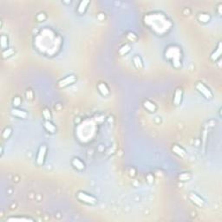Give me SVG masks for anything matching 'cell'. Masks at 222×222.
I'll return each mask as SVG.
<instances>
[{
    "label": "cell",
    "mask_w": 222,
    "mask_h": 222,
    "mask_svg": "<svg viewBox=\"0 0 222 222\" xmlns=\"http://www.w3.org/2000/svg\"><path fill=\"white\" fill-rule=\"evenodd\" d=\"M166 56L168 59H171L174 65L176 63L180 64V50L177 46H170L166 50Z\"/></svg>",
    "instance_id": "obj_1"
},
{
    "label": "cell",
    "mask_w": 222,
    "mask_h": 222,
    "mask_svg": "<svg viewBox=\"0 0 222 222\" xmlns=\"http://www.w3.org/2000/svg\"><path fill=\"white\" fill-rule=\"evenodd\" d=\"M77 198L80 201L84 202L85 204L96 205V203H97V200H96L94 196L90 195V194L87 193L83 192V191H80V192L77 193Z\"/></svg>",
    "instance_id": "obj_2"
},
{
    "label": "cell",
    "mask_w": 222,
    "mask_h": 222,
    "mask_svg": "<svg viewBox=\"0 0 222 222\" xmlns=\"http://www.w3.org/2000/svg\"><path fill=\"white\" fill-rule=\"evenodd\" d=\"M196 89L198 90L199 92L202 95V96H204L206 99H208V100H210L213 98V93H212V91L210 90L209 88H207L204 84H202V83H198V84H196Z\"/></svg>",
    "instance_id": "obj_3"
},
{
    "label": "cell",
    "mask_w": 222,
    "mask_h": 222,
    "mask_svg": "<svg viewBox=\"0 0 222 222\" xmlns=\"http://www.w3.org/2000/svg\"><path fill=\"white\" fill-rule=\"evenodd\" d=\"M46 153H47V147L45 145H41L38 152H37V155H36V164L38 166H42L44 163L45 161V156H46Z\"/></svg>",
    "instance_id": "obj_4"
},
{
    "label": "cell",
    "mask_w": 222,
    "mask_h": 222,
    "mask_svg": "<svg viewBox=\"0 0 222 222\" xmlns=\"http://www.w3.org/2000/svg\"><path fill=\"white\" fill-rule=\"evenodd\" d=\"M77 81V77L75 75H70V76H67L64 78L61 79L60 81L58 82V87L59 88H65L67 86L73 84L75 82Z\"/></svg>",
    "instance_id": "obj_5"
},
{
    "label": "cell",
    "mask_w": 222,
    "mask_h": 222,
    "mask_svg": "<svg viewBox=\"0 0 222 222\" xmlns=\"http://www.w3.org/2000/svg\"><path fill=\"white\" fill-rule=\"evenodd\" d=\"M188 198H189V200L192 201L193 204H195L196 206H198V207H203L204 206V200L201 198L200 196H199L198 194L195 193H190L188 194Z\"/></svg>",
    "instance_id": "obj_6"
},
{
    "label": "cell",
    "mask_w": 222,
    "mask_h": 222,
    "mask_svg": "<svg viewBox=\"0 0 222 222\" xmlns=\"http://www.w3.org/2000/svg\"><path fill=\"white\" fill-rule=\"evenodd\" d=\"M182 96H183V92L182 90L180 88H177L175 91H174V99H173V102L175 106H178L180 105V102L182 101Z\"/></svg>",
    "instance_id": "obj_7"
},
{
    "label": "cell",
    "mask_w": 222,
    "mask_h": 222,
    "mask_svg": "<svg viewBox=\"0 0 222 222\" xmlns=\"http://www.w3.org/2000/svg\"><path fill=\"white\" fill-rule=\"evenodd\" d=\"M71 163H72L73 167L76 168L77 170H78V171H83V170H84V168H85L84 162H82V160L77 158V157L73 158Z\"/></svg>",
    "instance_id": "obj_8"
},
{
    "label": "cell",
    "mask_w": 222,
    "mask_h": 222,
    "mask_svg": "<svg viewBox=\"0 0 222 222\" xmlns=\"http://www.w3.org/2000/svg\"><path fill=\"white\" fill-rule=\"evenodd\" d=\"M97 89H98V91L101 93L102 96H108L109 95V90L104 83H99L97 85Z\"/></svg>",
    "instance_id": "obj_9"
},
{
    "label": "cell",
    "mask_w": 222,
    "mask_h": 222,
    "mask_svg": "<svg viewBox=\"0 0 222 222\" xmlns=\"http://www.w3.org/2000/svg\"><path fill=\"white\" fill-rule=\"evenodd\" d=\"M172 151L174 152L176 155L180 156L181 158H184V157L186 156V152H185V150L183 149L181 147H180L179 145H174L173 148H172Z\"/></svg>",
    "instance_id": "obj_10"
},
{
    "label": "cell",
    "mask_w": 222,
    "mask_h": 222,
    "mask_svg": "<svg viewBox=\"0 0 222 222\" xmlns=\"http://www.w3.org/2000/svg\"><path fill=\"white\" fill-rule=\"evenodd\" d=\"M12 114L14 116H17L18 118H22V119H25L27 117V113L24 111V110H21V109H18V108H12Z\"/></svg>",
    "instance_id": "obj_11"
},
{
    "label": "cell",
    "mask_w": 222,
    "mask_h": 222,
    "mask_svg": "<svg viewBox=\"0 0 222 222\" xmlns=\"http://www.w3.org/2000/svg\"><path fill=\"white\" fill-rule=\"evenodd\" d=\"M90 5V1H87V0H84V1H81L79 5L77 7V12L79 14H84L88 5Z\"/></svg>",
    "instance_id": "obj_12"
},
{
    "label": "cell",
    "mask_w": 222,
    "mask_h": 222,
    "mask_svg": "<svg viewBox=\"0 0 222 222\" xmlns=\"http://www.w3.org/2000/svg\"><path fill=\"white\" fill-rule=\"evenodd\" d=\"M143 107H144L148 111H149L151 113H154L155 112L156 110V105L154 103V102H150V101H145L143 102Z\"/></svg>",
    "instance_id": "obj_13"
},
{
    "label": "cell",
    "mask_w": 222,
    "mask_h": 222,
    "mask_svg": "<svg viewBox=\"0 0 222 222\" xmlns=\"http://www.w3.org/2000/svg\"><path fill=\"white\" fill-rule=\"evenodd\" d=\"M43 127H44V128L48 131V132L51 133V134H54L56 131V128L55 127V125L53 123H51L50 121H44V123H43Z\"/></svg>",
    "instance_id": "obj_14"
},
{
    "label": "cell",
    "mask_w": 222,
    "mask_h": 222,
    "mask_svg": "<svg viewBox=\"0 0 222 222\" xmlns=\"http://www.w3.org/2000/svg\"><path fill=\"white\" fill-rule=\"evenodd\" d=\"M133 63H134V65L135 66L136 69L141 70V69L143 68V63H142V58H141L139 56H135L133 57Z\"/></svg>",
    "instance_id": "obj_15"
},
{
    "label": "cell",
    "mask_w": 222,
    "mask_h": 222,
    "mask_svg": "<svg viewBox=\"0 0 222 222\" xmlns=\"http://www.w3.org/2000/svg\"><path fill=\"white\" fill-rule=\"evenodd\" d=\"M220 55H221V43H219L218 47H217V49L215 50V51L212 54L211 58H212V60L213 61H216L217 59L220 56Z\"/></svg>",
    "instance_id": "obj_16"
},
{
    "label": "cell",
    "mask_w": 222,
    "mask_h": 222,
    "mask_svg": "<svg viewBox=\"0 0 222 222\" xmlns=\"http://www.w3.org/2000/svg\"><path fill=\"white\" fill-rule=\"evenodd\" d=\"M198 19L199 21L201 22V23H207V22L210 21V16L208 14H207V13H200L199 15Z\"/></svg>",
    "instance_id": "obj_17"
},
{
    "label": "cell",
    "mask_w": 222,
    "mask_h": 222,
    "mask_svg": "<svg viewBox=\"0 0 222 222\" xmlns=\"http://www.w3.org/2000/svg\"><path fill=\"white\" fill-rule=\"evenodd\" d=\"M8 221H34L30 218H9L7 219Z\"/></svg>",
    "instance_id": "obj_18"
},
{
    "label": "cell",
    "mask_w": 222,
    "mask_h": 222,
    "mask_svg": "<svg viewBox=\"0 0 222 222\" xmlns=\"http://www.w3.org/2000/svg\"><path fill=\"white\" fill-rule=\"evenodd\" d=\"M129 50H130V46H129L128 44H125V45H123V46L121 47V49L119 50V53H120L121 55H125L127 54Z\"/></svg>",
    "instance_id": "obj_19"
},
{
    "label": "cell",
    "mask_w": 222,
    "mask_h": 222,
    "mask_svg": "<svg viewBox=\"0 0 222 222\" xmlns=\"http://www.w3.org/2000/svg\"><path fill=\"white\" fill-rule=\"evenodd\" d=\"M12 135V128H5V129L3 132V138L7 139L10 137V135Z\"/></svg>",
    "instance_id": "obj_20"
},
{
    "label": "cell",
    "mask_w": 222,
    "mask_h": 222,
    "mask_svg": "<svg viewBox=\"0 0 222 222\" xmlns=\"http://www.w3.org/2000/svg\"><path fill=\"white\" fill-rule=\"evenodd\" d=\"M43 117L46 119V121H50V117H51L50 112V110H49L48 108H44V109L43 110Z\"/></svg>",
    "instance_id": "obj_21"
},
{
    "label": "cell",
    "mask_w": 222,
    "mask_h": 222,
    "mask_svg": "<svg viewBox=\"0 0 222 222\" xmlns=\"http://www.w3.org/2000/svg\"><path fill=\"white\" fill-rule=\"evenodd\" d=\"M180 179L181 180H183V181H186V180H187L188 179H189V177L187 176V174H186V173H185V174H181L180 175Z\"/></svg>",
    "instance_id": "obj_22"
},
{
    "label": "cell",
    "mask_w": 222,
    "mask_h": 222,
    "mask_svg": "<svg viewBox=\"0 0 222 222\" xmlns=\"http://www.w3.org/2000/svg\"><path fill=\"white\" fill-rule=\"evenodd\" d=\"M13 103H14V105H15V106H18V105L21 103V100H20V98H19V97H16V98L14 99V101H13Z\"/></svg>",
    "instance_id": "obj_23"
}]
</instances>
